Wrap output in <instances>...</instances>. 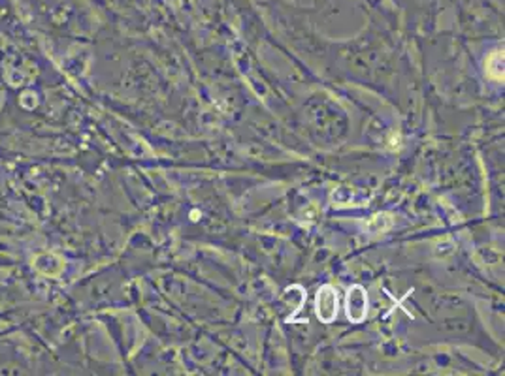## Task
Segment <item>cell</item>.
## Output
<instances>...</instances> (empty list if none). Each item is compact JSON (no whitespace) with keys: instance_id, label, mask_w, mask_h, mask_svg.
<instances>
[{"instance_id":"cell-1","label":"cell","mask_w":505,"mask_h":376,"mask_svg":"<svg viewBox=\"0 0 505 376\" xmlns=\"http://www.w3.org/2000/svg\"><path fill=\"white\" fill-rule=\"evenodd\" d=\"M368 312V295L362 286H353L347 294V317L353 322H362Z\"/></svg>"},{"instance_id":"cell-2","label":"cell","mask_w":505,"mask_h":376,"mask_svg":"<svg viewBox=\"0 0 505 376\" xmlns=\"http://www.w3.org/2000/svg\"><path fill=\"white\" fill-rule=\"evenodd\" d=\"M338 312V295L332 286H323L317 294V317L323 322H332Z\"/></svg>"}]
</instances>
